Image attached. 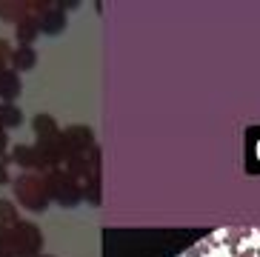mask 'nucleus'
Wrapping results in <instances>:
<instances>
[{
	"label": "nucleus",
	"mask_w": 260,
	"mask_h": 257,
	"mask_svg": "<svg viewBox=\"0 0 260 257\" xmlns=\"http://www.w3.org/2000/svg\"><path fill=\"white\" fill-rule=\"evenodd\" d=\"M0 126L3 128L23 126V112H20L15 103H0Z\"/></svg>",
	"instance_id": "11"
},
{
	"label": "nucleus",
	"mask_w": 260,
	"mask_h": 257,
	"mask_svg": "<svg viewBox=\"0 0 260 257\" xmlns=\"http://www.w3.org/2000/svg\"><path fill=\"white\" fill-rule=\"evenodd\" d=\"M40 257H52V254H40Z\"/></svg>",
	"instance_id": "17"
},
{
	"label": "nucleus",
	"mask_w": 260,
	"mask_h": 257,
	"mask_svg": "<svg viewBox=\"0 0 260 257\" xmlns=\"http://www.w3.org/2000/svg\"><path fill=\"white\" fill-rule=\"evenodd\" d=\"M12 160H15L17 166H23L26 172H35V169H46V163H43V157H40L38 146H17V149L12 151Z\"/></svg>",
	"instance_id": "6"
},
{
	"label": "nucleus",
	"mask_w": 260,
	"mask_h": 257,
	"mask_svg": "<svg viewBox=\"0 0 260 257\" xmlns=\"http://www.w3.org/2000/svg\"><path fill=\"white\" fill-rule=\"evenodd\" d=\"M20 77H17L15 69H3L0 72V98H3V103H12V100L20 98Z\"/></svg>",
	"instance_id": "7"
},
{
	"label": "nucleus",
	"mask_w": 260,
	"mask_h": 257,
	"mask_svg": "<svg viewBox=\"0 0 260 257\" xmlns=\"http://www.w3.org/2000/svg\"><path fill=\"white\" fill-rule=\"evenodd\" d=\"M38 23H40V31L54 38L66 29V12L60 6H43V12L38 15Z\"/></svg>",
	"instance_id": "5"
},
{
	"label": "nucleus",
	"mask_w": 260,
	"mask_h": 257,
	"mask_svg": "<svg viewBox=\"0 0 260 257\" xmlns=\"http://www.w3.org/2000/svg\"><path fill=\"white\" fill-rule=\"evenodd\" d=\"M9 146V137H6V128L0 126V154H3V149Z\"/></svg>",
	"instance_id": "16"
},
{
	"label": "nucleus",
	"mask_w": 260,
	"mask_h": 257,
	"mask_svg": "<svg viewBox=\"0 0 260 257\" xmlns=\"http://www.w3.org/2000/svg\"><path fill=\"white\" fill-rule=\"evenodd\" d=\"M63 146H66V154H86L89 149H94V135L89 126H69L66 132H60Z\"/></svg>",
	"instance_id": "4"
},
{
	"label": "nucleus",
	"mask_w": 260,
	"mask_h": 257,
	"mask_svg": "<svg viewBox=\"0 0 260 257\" xmlns=\"http://www.w3.org/2000/svg\"><path fill=\"white\" fill-rule=\"evenodd\" d=\"M31 128H35L38 140H52V137L60 135V128H57V123H54L52 114H35V120H31Z\"/></svg>",
	"instance_id": "9"
},
{
	"label": "nucleus",
	"mask_w": 260,
	"mask_h": 257,
	"mask_svg": "<svg viewBox=\"0 0 260 257\" xmlns=\"http://www.w3.org/2000/svg\"><path fill=\"white\" fill-rule=\"evenodd\" d=\"M20 223V214H17V206L12 200H0V226L15 229Z\"/></svg>",
	"instance_id": "12"
},
{
	"label": "nucleus",
	"mask_w": 260,
	"mask_h": 257,
	"mask_svg": "<svg viewBox=\"0 0 260 257\" xmlns=\"http://www.w3.org/2000/svg\"><path fill=\"white\" fill-rule=\"evenodd\" d=\"M43 180H46L49 197H52L54 203H60L63 209H75V206L83 200V189H80L75 177H72L69 172H63V169H52Z\"/></svg>",
	"instance_id": "1"
},
{
	"label": "nucleus",
	"mask_w": 260,
	"mask_h": 257,
	"mask_svg": "<svg viewBox=\"0 0 260 257\" xmlns=\"http://www.w3.org/2000/svg\"><path fill=\"white\" fill-rule=\"evenodd\" d=\"M83 197H89V203L98 206V203H100V189H98V183H89V186L83 189Z\"/></svg>",
	"instance_id": "14"
},
{
	"label": "nucleus",
	"mask_w": 260,
	"mask_h": 257,
	"mask_svg": "<svg viewBox=\"0 0 260 257\" xmlns=\"http://www.w3.org/2000/svg\"><path fill=\"white\" fill-rule=\"evenodd\" d=\"M9 183V166H6V160L0 157V186H6Z\"/></svg>",
	"instance_id": "15"
},
{
	"label": "nucleus",
	"mask_w": 260,
	"mask_h": 257,
	"mask_svg": "<svg viewBox=\"0 0 260 257\" xmlns=\"http://www.w3.org/2000/svg\"><path fill=\"white\" fill-rule=\"evenodd\" d=\"M38 35H40V23H38V17H31V15H29L26 20L17 23V43H20V46H31Z\"/></svg>",
	"instance_id": "10"
},
{
	"label": "nucleus",
	"mask_w": 260,
	"mask_h": 257,
	"mask_svg": "<svg viewBox=\"0 0 260 257\" xmlns=\"http://www.w3.org/2000/svg\"><path fill=\"white\" fill-rule=\"evenodd\" d=\"M43 249V232L35 223L20 220L12 229V257H40Z\"/></svg>",
	"instance_id": "3"
},
{
	"label": "nucleus",
	"mask_w": 260,
	"mask_h": 257,
	"mask_svg": "<svg viewBox=\"0 0 260 257\" xmlns=\"http://www.w3.org/2000/svg\"><path fill=\"white\" fill-rule=\"evenodd\" d=\"M15 195L26 209H31V212H43L49 206V200H52V197H49V189H46V180H40L38 174H23V177H17Z\"/></svg>",
	"instance_id": "2"
},
{
	"label": "nucleus",
	"mask_w": 260,
	"mask_h": 257,
	"mask_svg": "<svg viewBox=\"0 0 260 257\" xmlns=\"http://www.w3.org/2000/svg\"><path fill=\"white\" fill-rule=\"evenodd\" d=\"M66 166H69V174L72 177H89V163H86V154H72L66 160Z\"/></svg>",
	"instance_id": "13"
},
{
	"label": "nucleus",
	"mask_w": 260,
	"mask_h": 257,
	"mask_svg": "<svg viewBox=\"0 0 260 257\" xmlns=\"http://www.w3.org/2000/svg\"><path fill=\"white\" fill-rule=\"evenodd\" d=\"M9 60H12V69H15V72H29V69H35V63H38V54H35L31 46H17V52L9 54Z\"/></svg>",
	"instance_id": "8"
}]
</instances>
